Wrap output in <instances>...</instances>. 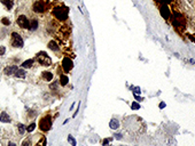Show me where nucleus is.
<instances>
[{
	"instance_id": "nucleus-1",
	"label": "nucleus",
	"mask_w": 195,
	"mask_h": 146,
	"mask_svg": "<svg viewBox=\"0 0 195 146\" xmlns=\"http://www.w3.org/2000/svg\"><path fill=\"white\" fill-rule=\"evenodd\" d=\"M68 14H69V9L64 6H57L53 9V15L55 18L59 21H64L68 18Z\"/></svg>"
},
{
	"instance_id": "nucleus-2",
	"label": "nucleus",
	"mask_w": 195,
	"mask_h": 146,
	"mask_svg": "<svg viewBox=\"0 0 195 146\" xmlns=\"http://www.w3.org/2000/svg\"><path fill=\"white\" fill-rule=\"evenodd\" d=\"M171 21H172V24L176 26V27H184V26L186 25V21H185V18L183 17V15L179 14V13H177V11L173 13V16L171 17Z\"/></svg>"
},
{
	"instance_id": "nucleus-3",
	"label": "nucleus",
	"mask_w": 195,
	"mask_h": 146,
	"mask_svg": "<svg viewBox=\"0 0 195 146\" xmlns=\"http://www.w3.org/2000/svg\"><path fill=\"white\" fill-rule=\"evenodd\" d=\"M37 60L38 62L41 64V65H45V66H49L51 64H52V60H51V57L46 54V52H39L37 56Z\"/></svg>"
},
{
	"instance_id": "nucleus-4",
	"label": "nucleus",
	"mask_w": 195,
	"mask_h": 146,
	"mask_svg": "<svg viewBox=\"0 0 195 146\" xmlns=\"http://www.w3.org/2000/svg\"><path fill=\"white\" fill-rule=\"evenodd\" d=\"M52 127V120H51V118L49 116H45V118H43L39 122V128H40L43 131H48Z\"/></svg>"
},
{
	"instance_id": "nucleus-5",
	"label": "nucleus",
	"mask_w": 195,
	"mask_h": 146,
	"mask_svg": "<svg viewBox=\"0 0 195 146\" xmlns=\"http://www.w3.org/2000/svg\"><path fill=\"white\" fill-rule=\"evenodd\" d=\"M11 43H13V46L16 47V48H22V47H23V39H22V37H21L19 33L13 32V33H11Z\"/></svg>"
},
{
	"instance_id": "nucleus-6",
	"label": "nucleus",
	"mask_w": 195,
	"mask_h": 146,
	"mask_svg": "<svg viewBox=\"0 0 195 146\" xmlns=\"http://www.w3.org/2000/svg\"><path fill=\"white\" fill-rule=\"evenodd\" d=\"M45 2L43 1V0H37V1H34L33 5H32V9H33L34 13H37V14H43L44 11H45Z\"/></svg>"
},
{
	"instance_id": "nucleus-7",
	"label": "nucleus",
	"mask_w": 195,
	"mask_h": 146,
	"mask_svg": "<svg viewBox=\"0 0 195 146\" xmlns=\"http://www.w3.org/2000/svg\"><path fill=\"white\" fill-rule=\"evenodd\" d=\"M17 24L21 29H30V21L25 15H20L17 18Z\"/></svg>"
},
{
	"instance_id": "nucleus-8",
	"label": "nucleus",
	"mask_w": 195,
	"mask_h": 146,
	"mask_svg": "<svg viewBox=\"0 0 195 146\" xmlns=\"http://www.w3.org/2000/svg\"><path fill=\"white\" fill-rule=\"evenodd\" d=\"M62 68H63V71L65 72V73H67V72H70L72 70V68H74L72 60H70V58H68V57L63 58V60H62Z\"/></svg>"
},
{
	"instance_id": "nucleus-9",
	"label": "nucleus",
	"mask_w": 195,
	"mask_h": 146,
	"mask_svg": "<svg viewBox=\"0 0 195 146\" xmlns=\"http://www.w3.org/2000/svg\"><path fill=\"white\" fill-rule=\"evenodd\" d=\"M160 11H161V15L164 17L165 19H169L170 18V15H171V10H170L166 5H162L160 7Z\"/></svg>"
},
{
	"instance_id": "nucleus-10",
	"label": "nucleus",
	"mask_w": 195,
	"mask_h": 146,
	"mask_svg": "<svg viewBox=\"0 0 195 146\" xmlns=\"http://www.w3.org/2000/svg\"><path fill=\"white\" fill-rule=\"evenodd\" d=\"M17 70H19V69H17V66H16V65H11V66L5 68L4 72H5V74L11 75V74H15V72L17 71Z\"/></svg>"
},
{
	"instance_id": "nucleus-11",
	"label": "nucleus",
	"mask_w": 195,
	"mask_h": 146,
	"mask_svg": "<svg viewBox=\"0 0 195 146\" xmlns=\"http://www.w3.org/2000/svg\"><path fill=\"white\" fill-rule=\"evenodd\" d=\"M0 122H7V123L11 122V118L6 112H2L0 114Z\"/></svg>"
},
{
	"instance_id": "nucleus-12",
	"label": "nucleus",
	"mask_w": 195,
	"mask_h": 146,
	"mask_svg": "<svg viewBox=\"0 0 195 146\" xmlns=\"http://www.w3.org/2000/svg\"><path fill=\"white\" fill-rule=\"evenodd\" d=\"M48 48L51 49V50H53V52H57V50L60 49V47H59V45H57L54 40H52V41L48 42Z\"/></svg>"
},
{
	"instance_id": "nucleus-13",
	"label": "nucleus",
	"mask_w": 195,
	"mask_h": 146,
	"mask_svg": "<svg viewBox=\"0 0 195 146\" xmlns=\"http://www.w3.org/2000/svg\"><path fill=\"white\" fill-rule=\"evenodd\" d=\"M33 63H34L33 60H26L22 63V68L23 69H30L31 66L33 65Z\"/></svg>"
},
{
	"instance_id": "nucleus-14",
	"label": "nucleus",
	"mask_w": 195,
	"mask_h": 146,
	"mask_svg": "<svg viewBox=\"0 0 195 146\" xmlns=\"http://www.w3.org/2000/svg\"><path fill=\"white\" fill-rule=\"evenodd\" d=\"M1 2L7 7L8 10H11V8H13V5H14V0H1Z\"/></svg>"
},
{
	"instance_id": "nucleus-15",
	"label": "nucleus",
	"mask_w": 195,
	"mask_h": 146,
	"mask_svg": "<svg viewBox=\"0 0 195 146\" xmlns=\"http://www.w3.org/2000/svg\"><path fill=\"white\" fill-rule=\"evenodd\" d=\"M109 126H110V128L111 129H114V130H116L117 128L119 127V122L116 120V119H111V121H110V123H109Z\"/></svg>"
},
{
	"instance_id": "nucleus-16",
	"label": "nucleus",
	"mask_w": 195,
	"mask_h": 146,
	"mask_svg": "<svg viewBox=\"0 0 195 146\" xmlns=\"http://www.w3.org/2000/svg\"><path fill=\"white\" fill-rule=\"evenodd\" d=\"M38 25H39V23H38V21L36 18L30 21V30H37Z\"/></svg>"
},
{
	"instance_id": "nucleus-17",
	"label": "nucleus",
	"mask_w": 195,
	"mask_h": 146,
	"mask_svg": "<svg viewBox=\"0 0 195 146\" xmlns=\"http://www.w3.org/2000/svg\"><path fill=\"white\" fill-rule=\"evenodd\" d=\"M43 78L45 79L46 81H51L53 79V73L52 72H43Z\"/></svg>"
},
{
	"instance_id": "nucleus-18",
	"label": "nucleus",
	"mask_w": 195,
	"mask_h": 146,
	"mask_svg": "<svg viewBox=\"0 0 195 146\" xmlns=\"http://www.w3.org/2000/svg\"><path fill=\"white\" fill-rule=\"evenodd\" d=\"M69 82V78H68V75H61L60 77V83L62 86H65L67 83Z\"/></svg>"
},
{
	"instance_id": "nucleus-19",
	"label": "nucleus",
	"mask_w": 195,
	"mask_h": 146,
	"mask_svg": "<svg viewBox=\"0 0 195 146\" xmlns=\"http://www.w3.org/2000/svg\"><path fill=\"white\" fill-rule=\"evenodd\" d=\"M15 77H17V78H25V71L24 70H17L15 72Z\"/></svg>"
},
{
	"instance_id": "nucleus-20",
	"label": "nucleus",
	"mask_w": 195,
	"mask_h": 146,
	"mask_svg": "<svg viewBox=\"0 0 195 146\" xmlns=\"http://www.w3.org/2000/svg\"><path fill=\"white\" fill-rule=\"evenodd\" d=\"M68 142H69V143H71V146H76V145H77V143H76L75 138H74V137H72L71 135H69V136H68Z\"/></svg>"
},
{
	"instance_id": "nucleus-21",
	"label": "nucleus",
	"mask_w": 195,
	"mask_h": 146,
	"mask_svg": "<svg viewBox=\"0 0 195 146\" xmlns=\"http://www.w3.org/2000/svg\"><path fill=\"white\" fill-rule=\"evenodd\" d=\"M19 131H20V134H24V131H25V127H24V124L22 123H20L19 124Z\"/></svg>"
},
{
	"instance_id": "nucleus-22",
	"label": "nucleus",
	"mask_w": 195,
	"mask_h": 146,
	"mask_svg": "<svg viewBox=\"0 0 195 146\" xmlns=\"http://www.w3.org/2000/svg\"><path fill=\"white\" fill-rule=\"evenodd\" d=\"M1 23H2L4 25H9V24H11V21L8 18H6V17H4V18L1 19Z\"/></svg>"
},
{
	"instance_id": "nucleus-23",
	"label": "nucleus",
	"mask_w": 195,
	"mask_h": 146,
	"mask_svg": "<svg viewBox=\"0 0 195 146\" xmlns=\"http://www.w3.org/2000/svg\"><path fill=\"white\" fill-rule=\"evenodd\" d=\"M158 1H160L162 5H168V4H171L173 0H158Z\"/></svg>"
},
{
	"instance_id": "nucleus-24",
	"label": "nucleus",
	"mask_w": 195,
	"mask_h": 146,
	"mask_svg": "<svg viewBox=\"0 0 195 146\" xmlns=\"http://www.w3.org/2000/svg\"><path fill=\"white\" fill-rule=\"evenodd\" d=\"M34 128H36V124H34V123H31L30 126L28 127V129H26V130L29 131V132H31V131H33V129H34Z\"/></svg>"
},
{
	"instance_id": "nucleus-25",
	"label": "nucleus",
	"mask_w": 195,
	"mask_h": 146,
	"mask_svg": "<svg viewBox=\"0 0 195 146\" xmlns=\"http://www.w3.org/2000/svg\"><path fill=\"white\" fill-rule=\"evenodd\" d=\"M131 106H132V109H133V110H139V109H140V105H139L138 103H132Z\"/></svg>"
},
{
	"instance_id": "nucleus-26",
	"label": "nucleus",
	"mask_w": 195,
	"mask_h": 146,
	"mask_svg": "<svg viewBox=\"0 0 195 146\" xmlns=\"http://www.w3.org/2000/svg\"><path fill=\"white\" fill-rule=\"evenodd\" d=\"M6 52V47L5 46H0V55H4Z\"/></svg>"
},
{
	"instance_id": "nucleus-27",
	"label": "nucleus",
	"mask_w": 195,
	"mask_h": 146,
	"mask_svg": "<svg viewBox=\"0 0 195 146\" xmlns=\"http://www.w3.org/2000/svg\"><path fill=\"white\" fill-rule=\"evenodd\" d=\"M22 146H30V142H29V140H25V142L23 143Z\"/></svg>"
},
{
	"instance_id": "nucleus-28",
	"label": "nucleus",
	"mask_w": 195,
	"mask_h": 146,
	"mask_svg": "<svg viewBox=\"0 0 195 146\" xmlns=\"http://www.w3.org/2000/svg\"><path fill=\"white\" fill-rule=\"evenodd\" d=\"M108 143H109V139H106V140H103V146H108Z\"/></svg>"
},
{
	"instance_id": "nucleus-29",
	"label": "nucleus",
	"mask_w": 195,
	"mask_h": 146,
	"mask_svg": "<svg viewBox=\"0 0 195 146\" xmlns=\"http://www.w3.org/2000/svg\"><path fill=\"white\" fill-rule=\"evenodd\" d=\"M134 97H135V99H138V101H139V102H140V101H143V98H141V97H139V96H137V95H135Z\"/></svg>"
},
{
	"instance_id": "nucleus-30",
	"label": "nucleus",
	"mask_w": 195,
	"mask_h": 146,
	"mask_svg": "<svg viewBox=\"0 0 195 146\" xmlns=\"http://www.w3.org/2000/svg\"><path fill=\"white\" fill-rule=\"evenodd\" d=\"M161 109H163V107H165V103H160V105H158Z\"/></svg>"
},
{
	"instance_id": "nucleus-31",
	"label": "nucleus",
	"mask_w": 195,
	"mask_h": 146,
	"mask_svg": "<svg viewBox=\"0 0 195 146\" xmlns=\"http://www.w3.org/2000/svg\"><path fill=\"white\" fill-rule=\"evenodd\" d=\"M79 105H80V103H79ZM78 111H79V106H78V109H77V111L75 112V114H74V118H75V116L77 115V113H78Z\"/></svg>"
},
{
	"instance_id": "nucleus-32",
	"label": "nucleus",
	"mask_w": 195,
	"mask_h": 146,
	"mask_svg": "<svg viewBox=\"0 0 195 146\" xmlns=\"http://www.w3.org/2000/svg\"><path fill=\"white\" fill-rule=\"evenodd\" d=\"M115 137H116L117 139H120V138H122V135H116Z\"/></svg>"
},
{
	"instance_id": "nucleus-33",
	"label": "nucleus",
	"mask_w": 195,
	"mask_h": 146,
	"mask_svg": "<svg viewBox=\"0 0 195 146\" xmlns=\"http://www.w3.org/2000/svg\"><path fill=\"white\" fill-rule=\"evenodd\" d=\"M8 146H16V145L14 144V143H9V144H8Z\"/></svg>"
},
{
	"instance_id": "nucleus-34",
	"label": "nucleus",
	"mask_w": 195,
	"mask_h": 146,
	"mask_svg": "<svg viewBox=\"0 0 195 146\" xmlns=\"http://www.w3.org/2000/svg\"><path fill=\"white\" fill-rule=\"evenodd\" d=\"M74 107H75V103H74V104H72L71 106H70V110H72V109H74Z\"/></svg>"
}]
</instances>
